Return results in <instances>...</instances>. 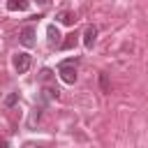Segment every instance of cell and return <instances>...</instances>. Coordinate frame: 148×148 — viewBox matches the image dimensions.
Wrapping results in <instances>:
<instances>
[{"instance_id": "5", "label": "cell", "mask_w": 148, "mask_h": 148, "mask_svg": "<svg viewBox=\"0 0 148 148\" xmlns=\"http://www.w3.org/2000/svg\"><path fill=\"white\" fill-rule=\"evenodd\" d=\"M28 7H30V0H7L9 12H25Z\"/></svg>"}, {"instance_id": "8", "label": "cell", "mask_w": 148, "mask_h": 148, "mask_svg": "<svg viewBox=\"0 0 148 148\" xmlns=\"http://www.w3.org/2000/svg\"><path fill=\"white\" fill-rule=\"evenodd\" d=\"M76 42H79V39H76V35H67V39H65V42H60V49H74V46H76Z\"/></svg>"}, {"instance_id": "4", "label": "cell", "mask_w": 148, "mask_h": 148, "mask_svg": "<svg viewBox=\"0 0 148 148\" xmlns=\"http://www.w3.org/2000/svg\"><path fill=\"white\" fill-rule=\"evenodd\" d=\"M95 39H97V28H95V25H88L86 32H83V44H86L88 49H92Z\"/></svg>"}, {"instance_id": "7", "label": "cell", "mask_w": 148, "mask_h": 148, "mask_svg": "<svg viewBox=\"0 0 148 148\" xmlns=\"http://www.w3.org/2000/svg\"><path fill=\"white\" fill-rule=\"evenodd\" d=\"M58 21L65 23V25H72V23L76 21V16H74V12H60V14H58Z\"/></svg>"}, {"instance_id": "13", "label": "cell", "mask_w": 148, "mask_h": 148, "mask_svg": "<svg viewBox=\"0 0 148 148\" xmlns=\"http://www.w3.org/2000/svg\"><path fill=\"white\" fill-rule=\"evenodd\" d=\"M37 2H46V0H37Z\"/></svg>"}, {"instance_id": "11", "label": "cell", "mask_w": 148, "mask_h": 148, "mask_svg": "<svg viewBox=\"0 0 148 148\" xmlns=\"http://www.w3.org/2000/svg\"><path fill=\"white\" fill-rule=\"evenodd\" d=\"M58 88H44V97H49V99H53V97H58Z\"/></svg>"}, {"instance_id": "6", "label": "cell", "mask_w": 148, "mask_h": 148, "mask_svg": "<svg viewBox=\"0 0 148 148\" xmlns=\"http://www.w3.org/2000/svg\"><path fill=\"white\" fill-rule=\"evenodd\" d=\"M46 35H49V44L51 46H60V32H58L56 25H49L46 28Z\"/></svg>"}, {"instance_id": "1", "label": "cell", "mask_w": 148, "mask_h": 148, "mask_svg": "<svg viewBox=\"0 0 148 148\" xmlns=\"http://www.w3.org/2000/svg\"><path fill=\"white\" fill-rule=\"evenodd\" d=\"M58 74L65 83H74L76 81V62L74 60H65L58 65Z\"/></svg>"}, {"instance_id": "10", "label": "cell", "mask_w": 148, "mask_h": 148, "mask_svg": "<svg viewBox=\"0 0 148 148\" xmlns=\"http://www.w3.org/2000/svg\"><path fill=\"white\" fill-rule=\"evenodd\" d=\"M16 102H18V92H9V95L5 97V102H2V104H5L7 109H9V106H14Z\"/></svg>"}, {"instance_id": "2", "label": "cell", "mask_w": 148, "mask_h": 148, "mask_svg": "<svg viewBox=\"0 0 148 148\" xmlns=\"http://www.w3.org/2000/svg\"><path fill=\"white\" fill-rule=\"evenodd\" d=\"M30 65H32L30 53H16V56H14V67H16L18 74H25V72L30 69Z\"/></svg>"}, {"instance_id": "12", "label": "cell", "mask_w": 148, "mask_h": 148, "mask_svg": "<svg viewBox=\"0 0 148 148\" xmlns=\"http://www.w3.org/2000/svg\"><path fill=\"white\" fill-rule=\"evenodd\" d=\"M51 79V69H42V81H49Z\"/></svg>"}, {"instance_id": "9", "label": "cell", "mask_w": 148, "mask_h": 148, "mask_svg": "<svg viewBox=\"0 0 148 148\" xmlns=\"http://www.w3.org/2000/svg\"><path fill=\"white\" fill-rule=\"evenodd\" d=\"M99 88H102V92H111V86H109V76H106L104 72H99Z\"/></svg>"}, {"instance_id": "3", "label": "cell", "mask_w": 148, "mask_h": 148, "mask_svg": "<svg viewBox=\"0 0 148 148\" xmlns=\"http://www.w3.org/2000/svg\"><path fill=\"white\" fill-rule=\"evenodd\" d=\"M18 42H21L23 46H28V49L35 46V42H37V39H35V28H32V25H23L21 32H18Z\"/></svg>"}]
</instances>
